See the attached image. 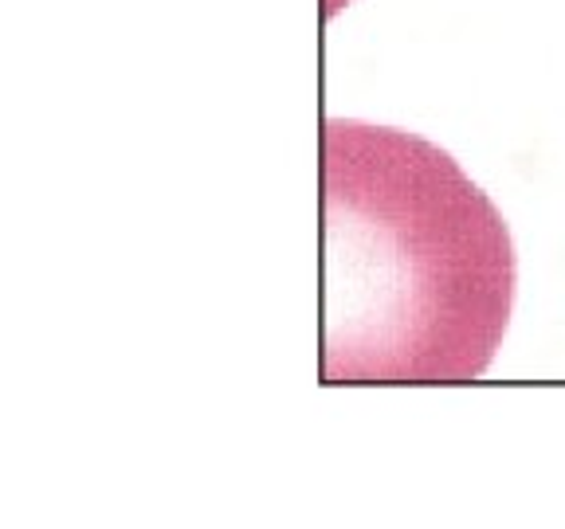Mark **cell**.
Listing matches in <instances>:
<instances>
[{"instance_id":"1","label":"cell","mask_w":565,"mask_h":529,"mask_svg":"<svg viewBox=\"0 0 565 529\" xmlns=\"http://www.w3.org/2000/svg\"><path fill=\"white\" fill-rule=\"evenodd\" d=\"M503 212L433 141L322 126V380L468 385L514 306Z\"/></svg>"}]
</instances>
